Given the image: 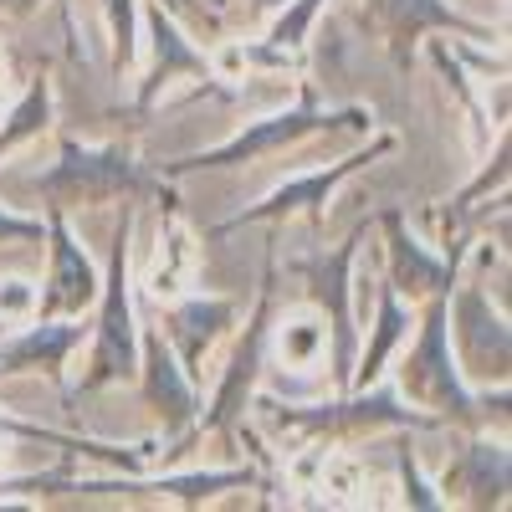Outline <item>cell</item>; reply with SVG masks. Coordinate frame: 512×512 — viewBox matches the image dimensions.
<instances>
[{
	"mask_svg": "<svg viewBox=\"0 0 512 512\" xmlns=\"http://www.w3.org/2000/svg\"><path fill=\"white\" fill-rule=\"evenodd\" d=\"M328 190V175H313V180H303V185H287L267 210H287V205H303V200H313V195H323Z\"/></svg>",
	"mask_w": 512,
	"mask_h": 512,
	"instance_id": "cell-18",
	"label": "cell"
},
{
	"mask_svg": "<svg viewBox=\"0 0 512 512\" xmlns=\"http://www.w3.org/2000/svg\"><path fill=\"white\" fill-rule=\"evenodd\" d=\"M318 6H323V0H297L292 16H282V21H277L272 41H282V47H292V41H303V31H308V21H313V11H318Z\"/></svg>",
	"mask_w": 512,
	"mask_h": 512,
	"instance_id": "cell-17",
	"label": "cell"
},
{
	"mask_svg": "<svg viewBox=\"0 0 512 512\" xmlns=\"http://www.w3.org/2000/svg\"><path fill=\"white\" fill-rule=\"evenodd\" d=\"M154 52H159V67H154V77H149V93L144 98H154V88L159 82H169L175 72H200V57L180 41V31L169 26L164 16H154Z\"/></svg>",
	"mask_w": 512,
	"mask_h": 512,
	"instance_id": "cell-8",
	"label": "cell"
},
{
	"mask_svg": "<svg viewBox=\"0 0 512 512\" xmlns=\"http://www.w3.org/2000/svg\"><path fill=\"white\" fill-rule=\"evenodd\" d=\"M134 364V318H128V297H123V256L113 267L108 287V308H103V349H98V374H123Z\"/></svg>",
	"mask_w": 512,
	"mask_h": 512,
	"instance_id": "cell-3",
	"label": "cell"
},
{
	"mask_svg": "<svg viewBox=\"0 0 512 512\" xmlns=\"http://www.w3.org/2000/svg\"><path fill=\"white\" fill-rule=\"evenodd\" d=\"M400 328H405V318H400V308H395V297L384 292V297H379V333H374V344H369V354H364V369H359V379H364V384H369V379L379 374L384 354L395 349V338H400Z\"/></svg>",
	"mask_w": 512,
	"mask_h": 512,
	"instance_id": "cell-12",
	"label": "cell"
},
{
	"mask_svg": "<svg viewBox=\"0 0 512 512\" xmlns=\"http://www.w3.org/2000/svg\"><path fill=\"white\" fill-rule=\"evenodd\" d=\"M379 11H384V21H390L400 36L410 31H420V26H461V16H451L441 0H379Z\"/></svg>",
	"mask_w": 512,
	"mask_h": 512,
	"instance_id": "cell-10",
	"label": "cell"
},
{
	"mask_svg": "<svg viewBox=\"0 0 512 512\" xmlns=\"http://www.w3.org/2000/svg\"><path fill=\"white\" fill-rule=\"evenodd\" d=\"M405 390L425 395V400H436V405H451V415L466 410V395H461V384L446 364V313L431 308V318H425V338H420V354L410 359L405 369Z\"/></svg>",
	"mask_w": 512,
	"mask_h": 512,
	"instance_id": "cell-2",
	"label": "cell"
},
{
	"mask_svg": "<svg viewBox=\"0 0 512 512\" xmlns=\"http://www.w3.org/2000/svg\"><path fill=\"white\" fill-rule=\"evenodd\" d=\"M318 344H323V328H318L313 318H303V323H292V328L282 333V354H287L292 364H308V359L318 354Z\"/></svg>",
	"mask_w": 512,
	"mask_h": 512,
	"instance_id": "cell-14",
	"label": "cell"
},
{
	"mask_svg": "<svg viewBox=\"0 0 512 512\" xmlns=\"http://www.w3.org/2000/svg\"><path fill=\"white\" fill-rule=\"evenodd\" d=\"M93 267L82 262V251L72 246V236L57 226V282H52V297H47V308H82V303H93Z\"/></svg>",
	"mask_w": 512,
	"mask_h": 512,
	"instance_id": "cell-5",
	"label": "cell"
},
{
	"mask_svg": "<svg viewBox=\"0 0 512 512\" xmlns=\"http://www.w3.org/2000/svg\"><path fill=\"white\" fill-rule=\"evenodd\" d=\"M0 313H31V287L26 282H0Z\"/></svg>",
	"mask_w": 512,
	"mask_h": 512,
	"instance_id": "cell-19",
	"label": "cell"
},
{
	"mask_svg": "<svg viewBox=\"0 0 512 512\" xmlns=\"http://www.w3.org/2000/svg\"><path fill=\"white\" fill-rule=\"evenodd\" d=\"M41 118H47V93H31L21 108H16V118H11V128H6V134H0V149H11L16 139H26L31 134V128H41Z\"/></svg>",
	"mask_w": 512,
	"mask_h": 512,
	"instance_id": "cell-15",
	"label": "cell"
},
{
	"mask_svg": "<svg viewBox=\"0 0 512 512\" xmlns=\"http://www.w3.org/2000/svg\"><path fill=\"white\" fill-rule=\"evenodd\" d=\"M256 6H277V0H256Z\"/></svg>",
	"mask_w": 512,
	"mask_h": 512,
	"instance_id": "cell-23",
	"label": "cell"
},
{
	"mask_svg": "<svg viewBox=\"0 0 512 512\" xmlns=\"http://www.w3.org/2000/svg\"><path fill=\"white\" fill-rule=\"evenodd\" d=\"M21 236H41V226H31V221H11V216H0V241H21Z\"/></svg>",
	"mask_w": 512,
	"mask_h": 512,
	"instance_id": "cell-21",
	"label": "cell"
},
{
	"mask_svg": "<svg viewBox=\"0 0 512 512\" xmlns=\"http://www.w3.org/2000/svg\"><path fill=\"white\" fill-rule=\"evenodd\" d=\"M113 26H118V47H123V62L134 57V47H128V31H134V11H128V0H113Z\"/></svg>",
	"mask_w": 512,
	"mask_h": 512,
	"instance_id": "cell-20",
	"label": "cell"
},
{
	"mask_svg": "<svg viewBox=\"0 0 512 512\" xmlns=\"http://www.w3.org/2000/svg\"><path fill=\"white\" fill-rule=\"evenodd\" d=\"M128 185H134V164L123 154H77V149H67V159L41 180V190L57 200H103Z\"/></svg>",
	"mask_w": 512,
	"mask_h": 512,
	"instance_id": "cell-1",
	"label": "cell"
},
{
	"mask_svg": "<svg viewBox=\"0 0 512 512\" xmlns=\"http://www.w3.org/2000/svg\"><path fill=\"white\" fill-rule=\"evenodd\" d=\"M149 400H154L159 415H169V420H185V415H190V390H185L180 369L169 364L164 344H154V354H149Z\"/></svg>",
	"mask_w": 512,
	"mask_h": 512,
	"instance_id": "cell-7",
	"label": "cell"
},
{
	"mask_svg": "<svg viewBox=\"0 0 512 512\" xmlns=\"http://www.w3.org/2000/svg\"><path fill=\"white\" fill-rule=\"evenodd\" d=\"M344 277H349V251H338L333 256V267L323 272V287H318V297H323V303L333 308V323H338V333H344L349 338V308H344Z\"/></svg>",
	"mask_w": 512,
	"mask_h": 512,
	"instance_id": "cell-13",
	"label": "cell"
},
{
	"mask_svg": "<svg viewBox=\"0 0 512 512\" xmlns=\"http://www.w3.org/2000/svg\"><path fill=\"white\" fill-rule=\"evenodd\" d=\"M318 123H328V118H318V113H282V118H267L262 128H251V134L231 139L226 149H216V154L200 159V164H236V159H251V154H262V149H277V144L303 139L308 128H318Z\"/></svg>",
	"mask_w": 512,
	"mask_h": 512,
	"instance_id": "cell-4",
	"label": "cell"
},
{
	"mask_svg": "<svg viewBox=\"0 0 512 512\" xmlns=\"http://www.w3.org/2000/svg\"><path fill=\"white\" fill-rule=\"evenodd\" d=\"M231 318V308L226 303H195V308H185L180 318H175V333H180V344H185V359L195 364L200 359V349L216 338V328Z\"/></svg>",
	"mask_w": 512,
	"mask_h": 512,
	"instance_id": "cell-9",
	"label": "cell"
},
{
	"mask_svg": "<svg viewBox=\"0 0 512 512\" xmlns=\"http://www.w3.org/2000/svg\"><path fill=\"white\" fill-rule=\"evenodd\" d=\"M180 272H185V236L169 231V262H159L154 272V292H175L180 287Z\"/></svg>",
	"mask_w": 512,
	"mask_h": 512,
	"instance_id": "cell-16",
	"label": "cell"
},
{
	"mask_svg": "<svg viewBox=\"0 0 512 512\" xmlns=\"http://www.w3.org/2000/svg\"><path fill=\"white\" fill-rule=\"evenodd\" d=\"M0 6H26V0H0Z\"/></svg>",
	"mask_w": 512,
	"mask_h": 512,
	"instance_id": "cell-22",
	"label": "cell"
},
{
	"mask_svg": "<svg viewBox=\"0 0 512 512\" xmlns=\"http://www.w3.org/2000/svg\"><path fill=\"white\" fill-rule=\"evenodd\" d=\"M77 344V328H31L26 338H16L11 349H0V369H31V364H41V369H57L62 364V354Z\"/></svg>",
	"mask_w": 512,
	"mask_h": 512,
	"instance_id": "cell-6",
	"label": "cell"
},
{
	"mask_svg": "<svg viewBox=\"0 0 512 512\" xmlns=\"http://www.w3.org/2000/svg\"><path fill=\"white\" fill-rule=\"evenodd\" d=\"M390 241H395V262H400V277L410 282V287H441L446 282V272L431 262V256H425L405 231H400V221L390 216Z\"/></svg>",
	"mask_w": 512,
	"mask_h": 512,
	"instance_id": "cell-11",
	"label": "cell"
}]
</instances>
